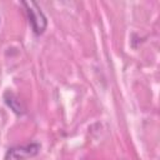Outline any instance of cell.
I'll use <instances>...</instances> for the list:
<instances>
[{
  "instance_id": "cell-2",
  "label": "cell",
  "mask_w": 160,
  "mask_h": 160,
  "mask_svg": "<svg viewBox=\"0 0 160 160\" xmlns=\"http://www.w3.org/2000/svg\"><path fill=\"white\" fill-rule=\"evenodd\" d=\"M40 148L41 146L39 142H30L10 148L5 154V160H26L35 156L40 151Z\"/></svg>"
},
{
  "instance_id": "cell-1",
  "label": "cell",
  "mask_w": 160,
  "mask_h": 160,
  "mask_svg": "<svg viewBox=\"0 0 160 160\" xmlns=\"http://www.w3.org/2000/svg\"><path fill=\"white\" fill-rule=\"evenodd\" d=\"M22 5L25 6V11L28 14V18H29V21L31 24L34 32L36 35L42 34L46 29L48 21L40 6L35 1H22Z\"/></svg>"
},
{
  "instance_id": "cell-3",
  "label": "cell",
  "mask_w": 160,
  "mask_h": 160,
  "mask_svg": "<svg viewBox=\"0 0 160 160\" xmlns=\"http://www.w3.org/2000/svg\"><path fill=\"white\" fill-rule=\"evenodd\" d=\"M5 101H6V104L16 112V114H22V112H25V108L22 106V104H21V101L12 94V92H10V91H8V92H5Z\"/></svg>"
}]
</instances>
